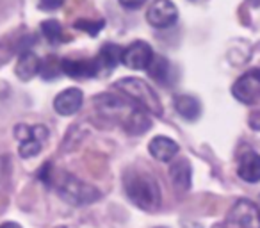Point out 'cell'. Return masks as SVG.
<instances>
[{"label":"cell","mask_w":260,"mask_h":228,"mask_svg":"<svg viewBox=\"0 0 260 228\" xmlns=\"http://www.w3.org/2000/svg\"><path fill=\"white\" fill-rule=\"evenodd\" d=\"M94 107L111 120L121 123L123 131L130 136H141L152 127L148 112L126 96L102 93L94 98Z\"/></svg>","instance_id":"cell-1"},{"label":"cell","mask_w":260,"mask_h":228,"mask_svg":"<svg viewBox=\"0 0 260 228\" xmlns=\"http://www.w3.org/2000/svg\"><path fill=\"white\" fill-rule=\"evenodd\" d=\"M123 187L128 200L146 212H155L162 203V192H160L159 182L148 171L130 170L123 175Z\"/></svg>","instance_id":"cell-2"},{"label":"cell","mask_w":260,"mask_h":228,"mask_svg":"<svg viewBox=\"0 0 260 228\" xmlns=\"http://www.w3.org/2000/svg\"><path fill=\"white\" fill-rule=\"evenodd\" d=\"M114 89L119 91L123 96H126L134 104H138L141 109H145L148 114L162 116V105H160L159 96L145 80L136 79V77H125L114 84Z\"/></svg>","instance_id":"cell-3"},{"label":"cell","mask_w":260,"mask_h":228,"mask_svg":"<svg viewBox=\"0 0 260 228\" xmlns=\"http://www.w3.org/2000/svg\"><path fill=\"white\" fill-rule=\"evenodd\" d=\"M57 192L64 202L72 203V205L82 207L91 205V203L98 202L102 198V192L98 191L94 185L87 184V182L80 180V178L73 177L68 173H61L57 178Z\"/></svg>","instance_id":"cell-4"},{"label":"cell","mask_w":260,"mask_h":228,"mask_svg":"<svg viewBox=\"0 0 260 228\" xmlns=\"http://www.w3.org/2000/svg\"><path fill=\"white\" fill-rule=\"evenodd\" d=\"M15 138L18 139V153L23 159L38 155L43 148V145L48 139V128L45 125H16L15 127Z\"/></svg>","instance_id":"cell-5"},{"label":"cell","mask_w":260,"mask_h":228,"mask_svg":"<svg viewBox=\"0 0 260 228\" xmlns=\"http://www.w3.org/2000/svg\"><path fill=\"white\" fill-rule=\"evenodd\" d=\"M224 228H260V209L249 200H237L224 217Z\"/></svg>","instance_id":"cell-6"},{"label":"cell","mask_w":260,"mask_h":228,"mask_svg":"<svg viewBox=\"0 0 260 228\" xmlns=\"http://www.w3.org/2000/svg\"><path fill=\"white\" fill-rule=\"evenodd\" d=\"M232 94L242 104H253L260 96V68L249 70L235 80L232 86Z\"/></svg>","instance_id":"cell-7"},{"label":"cell","mask_w":260,"mask_h":228,"mask_svg":"<svg viewBox=\"0 0 260 228\" xmlns=\"http://www.w3.org/2000/svg\"><path fill=\"white\" fill-rule=\"evenodd\" d=\"M146 20L155 29H168L178 20V9L171 0H153L146 11Z\"/></svg>","instance_id":"cell-8"},{"label":"cell","mask_w":260,"mask_h":228,"mask_svg":"<svg viewBox=\"0 0 260 228\" xmlns=\"http://www.w3.org/2000/svg\"><path fill=\"white\" fill-rule=\"evenodd\" d=\"M153 55L155 54L146 41H134L126 48H123L121 62L130 70H148Z\"/></svg>","instance_id":"cell-9"},{"label":"cell","mask_w":260,"mask_h":228,"mask_svg":"<svg viewBox=\"0 0 260 228\" xmlns=\"http://www.w3.org/2000/svg\"><path fill=\"white\" fill-rule=\"evenodd\" d=\"M84 104V94L79 87H70L64 89L55 96L54 100V109L57 114L61 116H73L75 112L80 111Z\"/></svg>","instance_id":"cell-10"},{"label":"cell","mask_w":260,"mask_h":228,"mask_svg":"<svg viewBox=\"0 0 260 228\" xmlns=\"http://www.w3.org/2000/svg\"><path fill=\"white\" fill-rule=\"evenodd\" d=\"M61 68L72 79H91L98 75L96 59H62Z\"/></svg>","instance_id":"cell-11"},{"label":"cell","mask_w":260,"mask_h":228,"mask_svg":"<svg viewBox=\"0 0 260 228\" xmlns=\"http://www.w3.org/2000/svg\"><path fill=\"white\" fill-rule=\"evenodd\" d=\"M148 152L152 153L153 159H157L159 162H170L178 153V145L173 139L166 138V136H157V138H153L152 141H150Z\"/></svg>","instance_id":"cell-12"},{"label":"cell","mask_w":260,"mask_h":228,"mask_svg":"<svg viewBox=\"0 0 260 228\" xmlns=\"http://www.w3.org/2000/svg\"><path fill=\"white\" fill-rule=\"evenodd\" d=\"M121 54H123V48L119 45H112V43L104 45L102 50L98 52V55L94 57L98 64V75H100V72H104V75L112 72L121 62Z\"/></svg>","instance_id":"cell-13"},{"label":"cell","mask_w":260,"mask_h":228,"mask_svg":"<svg viewBox=\"0 0 260 228\" xmlns=\"http://www.w3.org/2000/svg\"><path fill=\"white\" fill-rule=\"evenodd\" d=\"M237 175L244 182H260V155L255 152H246L239 159Z\"/></svg>","instance_id":"cell-14"},{"label":"cell","mask_w":260,"mask_h":228,"mask_svg":"<svg viewBox=\"0 0 260 228\" xmlns=\"http://www.w3.org/2000/svg\"><path fill=\"white\" fill-rule=\"evenodd\" d=\"M41 59L30 50H23L20 55L18 62H16L15 73L20 80H30L41 72Z\"/></svg>","instance_id":"cell-15"},{"label":"cell","mask_w":260,"mask_h":228,"mask_svg":"<svg viewBox=\"0 0 260 228\" xmlns=\"http://www.w3.org/2000/svg\"><path fill=\"white\" fill-rule=\"evenodd\" d=\"M170 180L177 191H189L191 187V164L187 159H177L170 166Z\"/></svg>","instance_id":"cell-16"},{"label":"cell","mask_w":260,"mask_h":228,"mask_svg":"<svg viewBox=\"0 0 260 228\" xmlns=\"http://www.w3.org/2000/svg\"><path fill=\"white\" fill-rule=\"evenodd\" d=\"M175 109L180 114L184 120L194 121L202 114V105L196 100L194 96H189V94H178L175 96Z\"/></svg>","instance_id":"cell-17"},{"label":"cell","mask_w":260,"mask_h":228,"mask_svg":"<svg viewBox=\"0 0 260 228\" xmlns=\"http://www.w3.org/2000/svg\"><path fill=\"white\" fill-rule=\"evenodd\" d=\"M148 75L152 77L155 82L166 86V84L170 82V75H171L170 61H168L166 57H162V55L155 54L152 59V62H150V66H148Z\"/></svg>","instance_id":"cell-18"},{"label":"cell","mask_w":260,"mask_h":228,"mask_svg":"<svg viewBox=\"0 0 260 228\" xmlns=\"http://www.w3.org/2000/svg\"><path fill=\"white\" fill-rule=\"evenodd\" d=\"M41 34L45 36V40L52 45H59L64 36H62V27L57 20H45L41 23Z\"/></svg>","instance_id":"cell-19"},{"label":"cell","mask_w":260,"mask_h":228,"mask_svg":"<svg viewBox=\"0 0 260 228\" xmlns=\"http://www.w3.org/2000/svg\"><path fill=\"white\" fill-rule=\"evenodd\" d=\"M59 72H62L61 68V61H57V59L54 57V55H48L47 59H45L43 62H41V77L43 79H55V77L59 75Z\"/></svg>","instance_id":"cell-20"},{"label":"cell","mask_w":260,"mask_h":228,"mask_svg":"<svg viewBox=\"0 0 260 228\" xmlns=\"http://www.w3.org/2000/svg\"><path fill=\"white\" fill-rule=\"evenodd\" d=\"M104 25H105L104 20H77L75 22V29L84 30V32H87L89 36L100 34V30L104 29Z\"/></svg>","instance_id":"cell-21"},{"label":"cell","mask_w":260,"mask_h":228,"mask_svg":"<svg viewBox=\"0 0 260 228\" xmlns=\"http://www.w3.org/2000/svg\"><path fill=\"white\" fill-rule=\"evenodd\" d=\"M64 4V0H40V9H43V11H55V9H59L61 6Z\"/></svg>","instance_id":"cell-22"},{"label":"cell","mask_w":260,"mask_h":228,"mask_svg":"<svg viewBox=\"0 0 260 228\" xmlns=\"http://www.w3.org/2000/svg\"><path fill=\"white\" fill-rule=\"evenodd\" d=\"M125 9H139L146 0H118Z\"/></svg>","instance_id":"cell-23"},{"label":"cell","mask_w":260,"mask_h":228,"mask_svg":"<svg viewBox=\"0 0 260 228\" xmlns=\"http://www.w3.org/2000/svg\"><path fill=\"white\" fill-rule=\"evenodd\" d=\"M0 228H22V224L15 223V221H8V223L0 224Z\"/></svg>","instance_id":"cell-24"},{"label":"cell","mask_w":260,"mask_h":228,"mask_svg":"<svg viewBox=\"0 0 260 228\" xmlns=\"http://www.w3.org/2000/svg\"><path fill=\"white\" fill-rule=\"evenodd\" d=\"M184 228H202V224L194 223V221H185V223H184Z\"/></svg>","instance_id":"cell-25"},{"label":"cell","mask_w":260,"mask_h":228,"mask_svg":"<svg viewBox=\"0 0 260 228\" xmlns=\"http://www.w3.org/2000/svg\"><path fill=\"white\" fill-rule=\"evenodd\" d=\"M249 2H251V6H255V8H258L260 6V0H249Z\"/></svg>","instance_id":"cell-26"},{"label":"cell","mask_w":260,"mask_h":228,"mask_svg":"<svg viewBox=\"0 0 260 228\" xmlns=\"http://www.w3.org/2000/svg\"><path fill=\"white\" fill-rule=\"evenodd\" d=\"M55 228H66V226H55Z\"/></svg>","instance_id":"cell-27"},{"label":"cell","mask_w":260,"mask_h":228,"mask_svg":"<svg viewBox=\"0 0 260 228\" xmlns=\"http://www.w3.org/2000/svg\"><path fill=\"white\" fill-rule=\"evenodd\" d=\"M157 228H164V226H157Z\"/></svg>","instance_id":"cell-28"}]
</instances>
